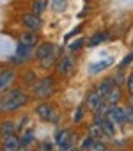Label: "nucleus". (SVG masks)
Returning <instances> with one entry per match:
<instances>
[{
	"label": "nucleus",
	"mask_w": 133,
	"mask_h": 151,
	"mask_svg": "<svg viewBox=\"0 0 133 151\" xmlns=\"http://www.w3.org/2000/svg\"><path fill=\"white\" fill-rule=\"evenodd\" d=\"M29 101V96L23 89L16 87V89H9L0 96V112H14L20 110L21 107H25Z\"/></svg>",
	"instance_id": "nucleus-1"
},
{
	"label": "nucleus",
	"mask_w": 133,
	"mask_h": 151,
	"mask_svg": "<svg viewBox=\"0 0 133 151\" xmlns=\"http://www.w3.org/2000/svg\"><path fill=\"white\" fill-rule=\"evenodd\" d=\"M32 91H34V94H36L37 98L48 100V98L55 93V80H53L51 77H44V78H41V80H37V82L34 84Z\"/></svg>",
	"instance_id": "nucleus-2"
},
{
	"label": "nucleus",
	"mask_w": 133,
	"mask_h": 151,
	"mask_svg": "<svg viewBox=\"0 0 133 151\" xmlns=\"http://www.w3.org/2000/svg\"><path fill=\"white\" fill-rule=\"evenodd\" d=\"M36 114H37L43 121H48V123H55V121H59V114H57V110H55L50 103H46V101H43V103H39V105L36 107Z\"/></svg>",
	"instance_id": "nucleus-3"
},
{
	"label": "nucleus",
	"mask_w": 133,
	"mask_h": 151,
	"mask_svg": "<svg viewBox=\"0 0 133 151\" xmlns=\"http://www.w3.org/2000/svg\"><path fill=\"white\" fill-rule=\"evenodd\" d=\"M21 23L27 30H34V32L41 30V27H43V20L36 13H23L21 14Z\"/></svg>",
	"instance_id": "nucleus-4"
},
{
	"label": "nucleus",
	"mask_w": 133,
	"mask_h": 151,
	"mask_svg": "<svg viewBox=\"0 0 133 151\" xmlns=\"http://www.w3.org/2000/svg\"><path fill=\"white\" fill-rule=\"evenodd\" d=\"M107 117L114 123V124H122L126 123V110L119 105H108L107 109Z\"/></svg>",
	"instance_id": "nucleus-5"
},
{
	"label": "nucleus",
	"mask_w": 133,
	"mask_h": 151,
	"mask_svg": "<svg viewBox=\"0 0 133 151\" xmlns=\"http://www.w3.org/2000/svg\"><path fill=\"white\" fill-rule=\"evenodd\" d=\"M55 144H57V147H59L60 151H68L69 146H71V132L66 130V128L59 130V132L55 133Z\"/></svg>",
	"instance_id": "nucleus-6"
},
{
	"label": "nucleus",
	"mask_w": 133,
	"mask_h": 151,
	"mask_svg": "<svg viewBox=\"0 0 133 151\" xmlns=\"http://www.w3.org/2000/svg\"><path fill=\"white\" fill-rule=\"evenodd\" d=\"M103 103H105V96H101L96 89L91 91V93L87 94V98H85V107H87L89 110H98Z\"/></svg>",
	"instance_id": "nucleus-7"
},
{
	"label": "nucleus",
	"mask_w": 133,
	"mask_h": 151,
	"mask_svg": "<svg viewBox=\"0 0 133 151\" xmlns=\"http://www.w3.org/2000/svg\"><path fill=\"white\" fill-rule=\"evenodd\" d=\"M73 69H75V59L71 55L62 57L59 60V64H57V71H59V75H62V77H68L69 73H73Z\"/></svg>",
	"instance_id": "nucleus-8"
},
{
	"label": "nucleus",
	"mask_w": 133,
	"mask_h": 151,
	"mask_svg": "<svg viewBox=\"0 0 133 151\" xmlns=\"http://www.w3.org/2000/svg\"><path fill=\"white\" fill-rule=\"evenodd\" d=\"M14 78H16V73L13 69L0 71V93H2V91H9V87L13 86Z\"/></svg>",
	"instance_id": "nucleus-9"
},
{
	"label": "nucleus",
	"mask_w": 133,
	"mask_h": 151,
	"mask_svg": "<svg viewBox=\"0 0 133 151\" xmlns=\"http://www.w3.org/2000/svg\"><path fill=\"white\" fill-rule=\"evenodd\" d=\"M21 149V139L16 135H9L2 140V151H20Z\"/></svg>",
	"instance_id": "nucleus-10"
},
{
	"label": "nucleus",
	"mask_w": 133,
	"mask_h": 151,
	"mask_svg": "<svg viewBox=\"0 0 133 151\" xmlns=\"http://www.w3.org/2000/svg\"><path fill=\"white\" fill-rule=\"evenodd\" d=\"M53 55V45L51 43H41L37 48H36V59H39L41 62L50 59Z\"/></svg>",
	"instance_id": "nucleus-11"
},
{
	"label": "nucleus",
	"mask_w": 133,
	"mask_h": 151,
	"mask_svg": "<svg viewBox=\"0 0 133 151\" xmlns=\"http://www.w3.org/2000/svg\"><path fill=\"white\" fill-rule=\"evenodd\" d=\"M32 55V48L30 46H25L23 43H20L16 46V53H14V60L16 62H25L27 59H30Z\"/></svg>",
	"instance_id": "nucleus-12"
},
{
	"label": "nucleus",
	"mask_w": 133,
	"mask_h": 151,
	"mask_svg": "<svg viewBox=\"0 0 133 151\" xmlns=\"http://www.w3.org/2000/svg\"><path fill=\"white\" fill-rule=\"evenodd\" d=\"M37 41H39V37H37V32H34V30H25L20 36V43H23L25 46H30V48H34L37 45Z\"/></svg>",
	"instance_id": "nucleus-13"
},
{
	"label": "nucleus",
	"mask_w": 133,
	"mask_h": 151,
	"mask_svg": "<svg viewBox=\"0 0 133 151\" xmlns=\"http://www.w3.org/2000/svg\"><path fill=\"white\" fill-rule=\"evenodd\" d=\"M121 96H122L121 87H119V86H114V87L110 89V93L105 96V103H107V105H117L119 100H121Z\"/></svg>",
	"instance_id": "nucleus-14"
},
{
	"label": "nucleus",
	"mask_w": 133,
	"mask_h": 151,
	"mask_svg": "<svg viewBox=\"0 0 133 151\" xmlns=\"http://www.w3.org/2000/svg\"><path fill=\"white\" fill-rule=\"evenodd\" d=\"M16 128H18V124L13 119H6V121H2V124H0V133L4 137H9V135L16 133Z\"/></svg>",
	"instance_id": "nucleus-15"
},
{
	"label": "nucleus",
	"mask_w": 133,
	"mask_h": 151,
	"mask_svg": "<svg viewBox=\"0 0 133 151\" xmlns=\"http://www.w3.org/2000/svg\"><path fill=\"white\" fill-rule=\"evenodd\" d=\"M112 64V59H107V60H99V62H96V64H91V73L92 75H96V73H99V71H103V69H107L108 66Z\"/></svg>",
	"instance_id": "nucleus-16"
},
{
	"label": "nucleus",
	"mask_w": 133,
	"mask_h": 151,
	"mask_svg": "<svg viewBox=\"0 0 133 151\" xmlns=\"http://www.w3.org/2000/svg\"><path fill=\"white\" fill-rule=\"evenodd\" d=\"M112 87H114V86H112V80H110V78H105L103 82H99V84H98L96 91H98L101 96H107V94L110 93V89H112Z\"/></svg>",
	"instance_id": "nucleus-17"
},
{
	"label": "nucleus",
	"mask_w": 133,
	"mask_h": 151,
	"mask_svg": "<svg viewBox=\"0 0 133 151\" xmlns=\"http://www.w3.org/2000/svg\"><path fill=\"white\" fill-rule=\"evenodd\" d=\"M46 7H48V0H34V4H32V13L41 14V13H44Z\"/></svg>",
	"instance_id": "nucleus-18"
},
{
	"label": "nucleus",
	"mask_w": 133,
	"mask_h": 151,
	"mask_svg": "<svg viewBox=\"0 0 133 151\" xmlns=\"http://www.w3.org/2000/svg\"><path fill=\"white\" fill-rule=\"evenodd\" d=\"M108 37V32H96L92 37H91V41H89V45L91 46H96V45H99V43H103L105 39Z\"/></svg>",
	"instance_id": "nucleus-19"
},
{
	"label": "nucleus",
	"mask_w": 133,
	"mask_h": 151,
	"mask_svg": "<svg viewBox=\"0 0 133 151\" xmlns=\"http://www.w3.org/2000/svg\"><path fill=\"white\" fill-rule=\"evenodd\" d=\"M105 132H103V128L98 124V123H94L92 126H91V130H89V135L91 137H94V139H101V135H103Z\"/></svg>",
	"instance_id": "nucleus-20"
},
{
	"label": "nucleus",
	"mask_w": 133,
	"mask_h": 151,
	"mask_svg": "<svg viewBox=\"0 0 133 151\" xmlns=\"http://www.w3.org/2000/svg\"><path fill=\"white\" fill-rule=\"evenodd\" d=\"M94 140H96L94 137H91V135H85V137L82 139V142H80V149H87V151H89V149H91V146L94 144Z\"/></svg>",
	"instance_id": "nucleus-21"
},
{
	"label": "nucleus",
	"mask_w": 133,
	"mask_h": 151,
	"mask_svg": "<svg viewBox=\"0 0 133 151\" xmlns=\"http://www.w3.org/2000/svg\"><path fill=\"white\" fill-rule=\"evenodd\" d=\"M51 6H53L55 11H66L68 2H66V0H51Z\"/></svg>",
	"instance_id": "nucleus-22"
},
{
	"label": "nucleus",
	"mask_w": 133,
	"mask_h": 151,
	"mask_svg": "<svg viewBox=\"0 0 133 151\" xmlns=\"http://www.w3.org/2000/svg\"><path fill=\"white\" fill-rule=\"evenodd\" d=\"M89 151H107V146H105V142H101V139H96Z\"/></svg>",
	"instance_id": "nucleus-23"
},
{
	"label": "nucleus",
	"mask_w": 133,
	"mask_h": 151,
	"mask_svg": "<svg viewBox=\"0 0 133 151\" xmlns=\"http://www.w3.org/2000/svg\"><path fill=\"white\" fill-rule=\"evenodd\" d=\"M32 140H34V133L29 130V132H25V135L21 137V146H30Z\"/></svg>",
	"instance_id": "nucleus-24"
},
{
	"label": "nucleus",
	"mask_w": 133,
	"mask_h": 151,
	"mask_svg": "<svg viewBox=\"0 0 133 151\" xmlns=\"http://www.w3.org/2000/svg\"><path fill=\"white\" fill-rule=\"evenodd\" d=\"M51 149L53 146L50 142H37V147H36V151H51Z\"/></svg>",
	"instance_id": "nucleus-25"
},
{
	"label": "nucleus",
	"mask_w": 133,
	"mask_h": 151,
	"mask_svg": "<svg viewBox=\"0 0 133 151\" xmlns=\"http://www.w3.org/2000/svg\"><path fill=\"white\" fill-rule=\"evenodd\" d=\"M126 89H128V93L133 96V73H129V77L126 78Z\"/></svg>",
	"instance_id": "nucleus-26"
},
{
	"label": "nucleus",
	"mask_w": 133,
	"mask_h": 151,
	"mask_svg": "<svg viewBox=\"0 0 133 151\" xmlns=\"http://www.w3.org/2000/svg\"><path fill=\"white\" fill-rule=\"evenodd\" d=\"M131 62H133V50H131V52H129V53H128L124 59H122V62H121V68H126V66H128V64H131Z\"/></svg>",
	"instance_id": "nucleus-27"
},
{
	"label": "nucleus",
	"mask_w": 133,
	"mask_h": 151,
	"mask_svg": "<svg viewBox=\"0 0 133 151\" xmlns=\"http://www.w3.org/2000/svg\"><path fill=\"white\" fill-rule=\"evenodd\" d=\"M82 45H84V39H77L75 43H71V45H69V50H71V52H75V50L82 48Z\"/></svg>",
	"instance_id": "nucleus-28"
},
{
	"label": "nucleus",
	"mask_w": 133,
	"mask_h": 151,
	"mask_svg": "<svg viewBox=\"0 0 133 151\" xmlns=\"http://www.w3.org/2000/svg\"><path fill=\"white\" fill-rule=\"evenodd\" d=\"M84 117V107H78L77 109V114H75V123H80Z\"/></svg>",
	"instance_id": "nucleus-29"
},
{
	"label": "nucleus",
	"mask_w": 133,
	"mask_h": 151,
	"mask_svg": "<svg viewBox=\"0 0 133 151\" xmlns=\"http://www.w3.org/2000/svg\"><path fill=\"white\" fill-rule=\"evenodd\" d=\"M124 110H126V121H128V123H133V107L129 105V107L124 109Z\"/></svg>",
	"instance_id": "nucleus-30"
},
{
	"label": "nucleus",
	"mask_w": 133,
	"mask_h": 151,
	"mask_svg": "<svg viewBox=\"0 0 133 151\" xmlns=\"http://www.w3.org/2000/svg\"><path fill=\"white\" fill-rule=\"evenodd\" d=\"M80 29H82V27H77V29H75V30H73V32H69V34H68V36H66V41H68V39H69V37H73V36H75V34H78V32H80Z\"/></svg>",
	"instance_id": "nucleus-31"
},
{
	"label": "nucleus",
	"mask_w": 133,
	"mask_h": 151,
	"mask_svg": "<svg viewBox=\"0 0 133 151\" xmlns=\"http://www.w3.org/2000/svg\"><path fill=\"white\" fill-rule=\"evenodd\" d=\"M20 151H30V147H29V146H21V149H20Z\"/></svg>",
	"instance_id": "nucleus-32"
},
{
	"label": "nucleus",
	"mask_w": 133,
	"mask_h": 151,
	"mask_svg": "<svg viewBox=\"0 0 133 151\" xmlns=\"http://www.w3.org/2000/svg\"><path fill=\"white\" fill-rule=\"evenodd\" d=\"M68 151H80V149H78V147H69Z\"/></svg>",
	"instance_id": "nucleus-33"
},
{
	"label": "nucleus",
	"mask_w": 133,
	"mask_h": 151,
	"mask_svg": "<svg viewBox=\"0 0 133 151\" xmlns=\"http://www.w3.org/2000/svg\"><path fill=\"white\" fill-rule=\"evenodd\" d=\"M131 107H133V96H131Z\"/></svg>",
	"instance_id": "nucleus-34"
}]
</instances>
